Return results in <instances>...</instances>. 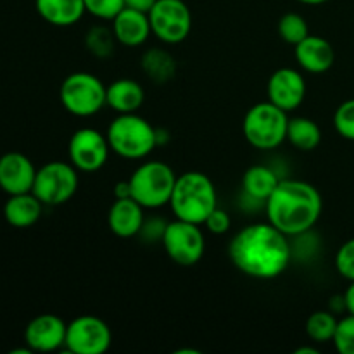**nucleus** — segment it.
<instances>
[{"mask_svg": "<svg viewBox=\"0 0 354 354\" xmlns=\"http://www.w3.org/2000/svg\"><path fill=\"white\" fill-rule=\"evenodd\" d=\"M228 256L244 275L272 280L286 272L292 258V249L289 237L266 221L241 228L230 241Z\"/></svg>", "mask_w": 354, "mask_h": 354, "instance_id": "obj_1", "label": "nucleus"}, {"mask_svg": "<svg viewBox=\"0 0 354 354\" xmlns=\"http://www.w3.org/2000/svg\"><path fill=\"white\" fill-rule=\"evenodd\" d=\"M265 204L268 221L287 237H297L311 230L324 209L317 187L292 178L280 180Z\"/></svg>", "mask_w": 354, "mask_h": 354, "instance_id": "obj_2", "label": "nucleus"}, {"mask_svg": "<svg viewBox=\"0 0 354 354\" xmlns=\"http://www.w3.org/2000/svg\"><path fill=\"white\" fill-rule=\"evenodd\" d=\"M169 207L178 220L204 225L214 207H218L214 183L201 171L182 173L176 176Z\"/></svg>", "mask_w": 354, "mask_h": 354, "instance_id": "obj_3", "label": "nucleus"}, {"mask_svg": "<svg viewBox=\"0 0 354 354\" xmlns=\"http://www.w3.org/2000/svg\"><path fill=\"white\" fill-rule=\"evenodd\" d=\"M107 142L123 159H144L158 147V130L137 113L120 114L107 127Z\"/></svg>", "mask_w": 354, "mask_h": 354, "instance_id": "obj_4", "label": "nucleus"}, {"mask_svg": "<svg viewBox=\"0 0 354 354\" xmlns=\"http://www.w3.org/2000/svg\"><path fill=\"white\" fill-rule=\"evenodd\" d=\"M287 124L289 118L286 111L266 100L254 104L245 113L242 133L254 149L273 151L287 140Z\"/></svg>", "mask_w": 354, "mask_h": 354, "instance_id": "obj_5", "label": "nucleus"}, {"mask_svg": "<svg viewBox=\"0 0 354 354\" xmlns=\"http://www.w3.org/2000/svg\"><path fill=\"white\" fill-rule=\"evenodd\" d=\"M176 175L166 162L145 161L128 178L131 197L145 209H158L169 204Z\"/></svg>", "mask_w": 354, "mask_h": 354, "instance_id": "obj_6", "label": "nucleus"}, {"mask_svg": "<svg viewBox=\"0 0 354 354\" xmlns=\"http://www.w3.org/2000/svg\"><path fill=\"white\" fill-rule=\"evenodd\" d=\"M106 90L107 86L99 76L86 71H76L66 76L61 83L59 97L62 107L69 114L88 118L106 107Z\"/></svg>", "mask_w": 354, "mask_h": 354, "instance_id": "obj_7", "label": "nucleus"}, {"mask_svg": "<svg viewBox=\"0 0 354 354\" xmlns=\"http://www.w3.org/2000/svg\"><path fill=\"white\" fill-rule=\"evenodd\" d=\"M78 189V169L71 162L50 161L37 169L31 192L45 206H61L68 203Z\"/></svg>", "mask_w": 354, "mask_h": 354, "instance_id": "obj_8", "label": "nucleus"}, {"mask_svg": "<svg viewBox=\"0 0 354 354\" xmlns=\"http://www.w3.org/2000/svg\"><path fill=\"white\" fill-rule=\"evenodd\" d=\"M201 225L178 220L168 223L162 232V248L173 263L180 266H194L203 259L206 241Z\"/></svg>", "mask_w": 354, "mask_h": 354, "instance_id": "obj_9", "label": "nucleus"}, {"mask_svg": "<svg viewBox=\"0 0 354 354\" xmlns=\"http://www.w3.org/2000/svg\"><path fill=\"white\" fill-rule=\"evenodd\" d=\"M149 21L152 35L168 45L182 44L192 30V12L183 0H158Z\"/></svg>", "mask_w": 354, "mask_h": 354, "instance_id": "obj_10", "label": "nucleus"}, {"mask_svg": "<svg viewBox=\"0 0 354 354\" xmlns=\"http://www.w3.org/2000/svg\"><path fill=\"white\" fill-rule=\"evenodd\" d=\"M113 332L99 317L82 315L68 324L64 346L73 354H104L111 348Z\"/></svg>", "mask_w": 354, "mask_h": 354, "instance_id": "obj_11", "label": "nucleus"}, {"mask_svg": "<svg viewBox=\"0 0 354 354\" xmlns=\"http://www.w3.org/2000/svg\"><path fill=\"white\" fill-rule=\"evenodd\" d=\"M109 151L107 137L95 128H80L69 138V161L78 171H99L107 162Z\"/></svg>", "mask_w": 354, "mask_h": 354, "instance_id": "obj_12", "label": "nucleus"}, {"mask_svg": "<svg viewBox=\"0 0 354 354\" xmlns=\"http://www.w3.org/2000/svg\"><path fill=\"white\" fill-rule=\"evenodd\" d=\"M268 100L286 113L296 111L306 97V80L297 69L280 68L270 76L268 85Z\"/></svg>", "mask_w": 354, "mask_h": 354, "instance_id": "obj_13", "label": "nucleus"}, {"mask_svg": "<svg viewBox=\"0 0 354 354\" xmlns=\"http://www.w3.org/2000/svg\"><path fill=\"white\" fill-rule=\"evenodd\" d=\"M68 325L57 315L45 313L33 318L24 330V342L31 351H57L66 342Z\"/></svg>", "mask_w": 354, "mask_h": 354, "instance_id": "obj_14", "label": "nucleus"}, {"mask_svg": "<svg viewBox=\"0 0 354 354\" xmlns=\"http://www.w3.org/2000/svg\"><path fill=\"white\" fill-rule=\"evenodd\" d=\"M37 168L21 152H7L0 158V189L9 196L33 190Z\"/></svg>", "mask_w": 354, "mask_h": 354, "instance_id": "obj_15", "label": "nucleus"}, {"mask_svg": "<svg viewBox=\"0 0 354 354\" xmlns=\"http://www.w3.org/2000/svg\"><path fill=\"white\" fill-rule=\"evenodd\" d=\"M294 55L301 69L311 75L327 73L334 66L335 50L328 40L317 35H308L294 47Z\"/></svg>", "mask_w": 354, "mask_h": 354, "instance_id": "obj_16", "label": "nucleus"}, {"mask_svg": "<svg viewBox=\"0 0 354 354\" xmlns=\"http://www.w3.org/2000/svg\"><path fill=\"white\" fill-rule=\"evenodd\" d=\"M144 209L133 197H121L113 203L107 213L109 230L120 239H131L144 227Z\"/></svg>", "mask_w": 354, "mask_h": 354, "instance_id": "obj_17", "label": "nucleus"}, {"mask_svg": "<svg viewBox=\"0 0 354 354\" xmlns=\"http://www.w3.org/2000/svg\"><path fill=\"white\" fill-rule=\"evenodd\" d=\"M111 28H113L118 44L124 45V47H140L152 33L149 14L130 9V7H123L113 17Z\"/></svg>", "mask_w": 354, "mask_h": 354, "instance_id": "obj_18", "label": "nucleus"}, {"mask_svg": "<svg viewBox=\"0 0 354 354\" xmlns=\"http://www.w3.org/2000/svg\"><path fill=\"white\" fill-rule=\"evenodd\" d=\"M145 92L138 82L131 78L114 80L106 90V106L118 114L137 113L144 106Z\"/></svg>", "mask_w": 354, "mask_h": 354, "instance_id": "obj_19", "label": "nucleus"}, {"mask_svg": "<svg viewBox=\"0 0 354 354\" xmlns=\"http://www.w3.org/2000/svg\"><path fill=\"white\" fill-rule=\"evenodd\" d=\"M37 12L52 26H73L86 12L83 0H35Z\"/></svg>", "mask_w": 354, "mask_h": 354, "instance_id": "obj_20", "label": "nucleus"}, {"mask_svg": "<svg viewBox=\"0 0 354 354\" xmlns=\"http://www.w3.org/2000/svg\"><path fill=\"white\" fill-rule=\"evenodd\" d=\"M41 207L44 203L33 192L16 194L9 196V201L3 206V216L12 227L28 228L40 220Z\"/></svg>", "mask_w": 354, "mask_h": 354, "instance_id": "obj_21", "label": "nucleus"}, {"mask_svg": "<svg viewBox=\"0 0 354 354\" xmlns=\"http://www.w3.org/2000/svg\"><path fill=\"white\" fill-rule=\"evenodd\" d=\"M280 183V178L272 168L263 165L251 166L245 169L244 176H242V189L248 194L251 199L263 201L266 203L268 197L272 196L273 190Z\"/></svg>", "mask_w": 354, "mask_h": 354, "instance_id": "obj_22", "label": "nucleus"}, {"mask_svg": "<svg viewBox=\"0 0 354 354\" xmlns=\"http://www.w3.org/2000/svg\"><path fill=\"white\" fill-rule=\"evenodd\" d=\"M287 140L297 151H315L322 142V130L311 118H290L287 124Z\"/></svg>", "mask_w": 354, "mask_h": 354, "instance_id": "obj_23", "label": "nucleus"}, {"mask_svg": "<svg viewBox=\"0 0 354 354\" xmlns=\"http://www.w3.org/2000/svg\"><path fill=\"white\" fill-rule=\"evenodd\" d=\"M142 69L156 83H166L175 76L176 62L169 52L151 48L142 55Z\"/></svg>", "mask_w": 354, "mask_h": 354, "instance_id": "obj_24", "label": "nucleus"}, {"mask_svg": "<svg viewBox=\"0 0 354 354\" xmlns=\"http://www.w3.org/2000/svg\"><path fill=\"white\" fill-rule=\"evenodd\" d=\"M337 324L339 320L332 315V311H315L306 322V334L313 342L325 344L328 341H334Z\"/></svg>", "mask_w": 354, "mask_h": 354, "instance_id": "obj_25", "label": "nucleus"}, {"mask_svg": "<svg viewBox=\"0 0 354 354\" xmlns=\"http://www.w3.org/2000/svg\"><path fill=\"white\" fill-rule=\"evenodd\" d=\"M116 41L118 40L113 33V28L106 26L90 28L85 37V45L88 48V52L99 59H106L109 55H113Z\"/></svg>", "mask_w": 354, "mask_h": 354, "instance_id": "obj_26", "label": "nucleus"}, {"mask_svg": "<svg viewBox=\"0 0 354 354\" xmlns=\"http://www.w3.org/2000/svg\"><path fill=\"white\" fill-rule=\"evenodd\" d=\"M279 35L286 44L296 47L299 41H303L310 35V28H308L306 19L301 14L287 12L279 21Z\"/></svg>", "mask_w": 354, "mask_h": 354, "instance_id": "obj_27", "label": "nucleus"}, {"mask_svg": "<svg viewBox=\"0 0 354 354\" xmlns=\"http://www.w3.org/2000/svg\"><path fill=\"white\" fill-rule=\"evenodd\" d=\"M334 127L346 140H354V99L346 100L334 114Z\"/></svg>", "mask_w": 354, "mask_h": 354, "instance_id": "obj_28", "label": "nucleus"}, {"mask_svg": "<svg viewBox=\"0 0 354 354\" xmlns=\"http://www.w3.org/2000/svg\"><path fill=\"white\" fill-rule=\"evenodd\" d=\"M332 342L341 354H354V315H348L339 320Z\"/></svg>", "mask_w": 354, "mask_h": 354, "instance_id": "obj_29", "label": "nucleus"}, {"mask_svg": "<svg viewBox=\"0 0 354 354\" xmlns=\"http://www.w3.org/2000/svg\"><path fill=\"white\" fill-rule=\"evenodd\" d=\"M86 12L97 19L113 21V17L124 7V0H83Z\"/></svg>", "mask_w": 354, "mask_h": 354, "instance_id": "obj_30", "label": "nucleus"}, {"mask_svg": "<svg viewBox=\"0 0 354 354\" xmlns=\"http://www.w3.org/2000/svg\"><path fill=\"white\" fill-rule=\"evenodd\" d=\"M335 268H337L339 275L348 279L349 282L354 280V239H349L348 242L339 248L337 254H335Z\"/></svg>", "mask_w": 354, "mask_h": 354, "instance_id": "obj_31", "label": "nucleus"}, {"mask_svg": "<svg viewBox=\"0 0 354 354\" xmlns=\"http://www.w3.org/2000/svg\"><path fill=\"white\" fill-rule=\"evenodd\" d=\"M204 227L209 234L213 235H225L232 227V220H230V214L227 213L225 209L221 207H214L213 213L207 216V220L204 221Z\"/></svg>", "mask_w": 354, "mask_h": 354, "instance_id": "obj_32", "label": "nucleus"}, {"mask_svg": "<svg viewBox=\"0 0 354 354\" xmlns=\"http://www.w3.org/2000/svg\"><path fill=\"white\" fill-rule=\"evenodd\" d=\"M156 2H158V0H124V7H130V9L149 14Z\"/></svg>", "mask_w": 354, "mask_h": 354, "instance_id": "obj_33", "label": "nucleus"}, {"mask_svg": "<svg viewBox=\"0 0 354 354\" xmlns=\"http://www.w3.org/2000/svg\"><path fill=\"white\" fill-rule=\"evenodd\" d=\"M344 306L349 315H354V280L344 292Z\"/></svg>", "mask_w": 354, "mask_h": 354, "instance_id": "obj_34", "label": "nucleus"}, {"mask_svg": "<svg viewBox=\"0 0 354 354\" xmlns=\"http://www.w3.org/2000/svg\"><path fill=\"white\" fill-rule=\"evenodd\" d=\"M114 196H116V199H121V197H131L130 183H128V180H127V182L116 183V190H114Z\"/></svg>", "mask_w": 354, "mask_h": 354, "instance_id": "obj_35", "label": "nucleus"}, {"mask_svg": "<svg viewBox=\"0 0 354 354\" xmlns=\"http://www.w3.org/2000/svg\"><path fill=\"white\" fill-rule=\"evenodd\" d=\"M294 354H318L317 348H299L294 351Z\"/></svg>", "mask_w": 354, "mask_h": 354, "instance_id": "obj_36", "label": "nucleus"}, {"mask_svg": "<svg viewBox=\"0 0 354 354\" xmlns=\"http://www.w3.org/2000/svg\"><path fill=\"white\" fill-rule=\"evenodd\" d=\"M297 2L304 3V6H322V3L328 2V0H297Z\"/></svg>", "mask_w": 354, "mask_h": 354, "instance_id": "obj_37", "label": "nucleus"}]
</instances>
